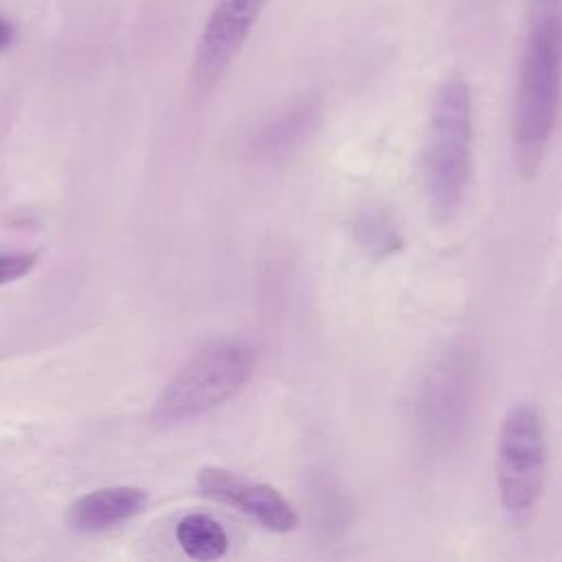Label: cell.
<instances>
[{"mask_svg":"<svg viewBox=\"0 0 562 562\" xmlns=\"http://www.w3.org/2000/svg\"><path fill=\"white\" fill-rule=\"evenodd\" d=\"M13 42V26L0 18V50H4Z\"/></svg>","mask_w":562,"mask_h":562,"instance_id":"cell-13","label":"cell"},{"mask_svg":"<svg viewBox=\"0 0 562 562\" xmlns=\"http://www.w3.org/2000/svg\"><path fill=\"white\" fill-rule=\"evenodd\" d=\"M176 540L184 555L198 562L220 560L228 551V533L220 520L209 514H187L176 527Z\"/></svg>","mask_w":562,"mask_h":562,"instance_id":"cell-9","label":"cell"},{"mask_svg":"<svg viewBox=\"0 0 562 562\" xmlns=\"http://www.w3.org/2000/svg\"><path fill=\"white\" fill-rule=\"evenodd\" d=\"M255 371V351L237 338L206 342L171 375L154 406L160 426L193 422L235 397Z\"/></svg>","mask_w":562,"mask_h":562,"instance_id":"cell-3","label":"cell"},{"mask_svg":"<svg viewBox=\"0 0 562 562\" xmlns=\"http://www.w3.org/2000/svg\"><path fill=\"white\" fill-rule=\"evenodd\" d=\"M37 263V255L31 252H4L0 255V285L26 277Z\"/></svg>","mask_w":562,"mask_h":562,"instance_id":"cell-12","label":"cell"},{"mask_svg":"<svg viewBox=\"0 0 562 562\" xmlns=\"http://www.w3.org/2000/svg\"><path fill=\"white\" fill-rule=\"evenodd\" d=\"M358 237L364 244L367 250H371L373 255H389L400 246V237L397 231L380 215L369 213L360 220L358 224Z\"/></svg>","mask_w":562,"mask_h":562,"instance_id":"cell-11","label":"cell"},{"mask_svg":"<svg viewBox=\"0 0 562 562\" xmlns=\"http://www.w3.org/2000/svg\"><path fill=\"white\" fill-rule=\"evenodd\" d=\"M562 103V0H527V35L512 105V154L531 178L551 143Z\"/></svg>","mask_w":562,"mask_h":562,"instance_id":"cell-1","label":"cell"},{"mask_svg":"<svg viewBox=\"0 0 562 562\" xmlns=\"http://www.w3.org/2000/svg\"><path fill=\"white\" fill-rule=\"evenodd\" d=\"M268 0H217L202 26L193 53V83L215 86L239 55Z\"/></svg>","mask_w":562,"mask_h":562,"instance_id":"cell-6","label":"cell"},{"mask_svg":"<svg viewBox=\"0 0 562 562\" xmlns=\"http://www.w3.org/2000/svg\"><path fill=\"white\" fill-rule=\"evenodd\" d=\"M476 362L465 342H450L428 364L417 386L415 417L424 437L446 443L459 435L474 395Z\"/></svg>","mask_w":562,"mask_h":562,"instance_id":"cell-5","label":"cell"},{"mask_svg":"<svg viewBox=\"0 0 562 562\" xmlns=\"http://www.w3.org/2000/svg\"><path fill=\"white\" fill-rule=\"evenodd\" d=\"M547 479L544 424L531 404H516L503 417L496 443V487L505 514L525 520L540 501Z\"/></svg>","mask_w":562,"mask_h":562,"instance_id":"cell-4","label":"cell"},{"mask_svg":"<svg viewBox=\"0 0 562 562\" xmlns=\"http://www.w3.org/2000/svg\"><path fill=\"white\" fill-rule=\"evenodd\" d=\"M472 94L461 75H450L435 92L422 151L428 204L441 220H450L463 202L472 171Z\"/></svg>","mask_w":562,"mask_h":562,"instance_id":"cell-2","label":"cell"},{"mask_svg":"<svg viewBox=\"0 0 562 562\" xmlns=\"http://www.w3.org/2000/svg\"><path fill=\"white\" fill-rule=\"evenodd\" d=\"M318 121V105L312 101L294 103L290 110H285L279 119H274L270 125L263 127L259 145L266 154L274 151H288L292 145L301 143L310 130Z\"/></svg>","mask_w":562,"mask_h":562,"instance_id":"cell-10","label":"cell"},{"mask_svg":"<svg viewBox=\"0 0 562 562\" xmlns=\"http://www.w3.org/2000/svg\"><path fill=\"white\" fill-rule=\"evenodd\" d=\"M198 487L204 496L239 509L268 531L288 533L299 525L292 503L268 483L246 479L226 468L206 465L198 472Z\"/></svg>","mask_w":562,"mask_h":562,"instance_id":"cell-7","label":"cell"},{"mask_svg":"<svg viewBox=\"0 0 562 562\" xmlns=\"http://www.w3.org/2000/svg\"><path fill=\"white\" fill-rule=\"evenodd\" d=\"M145 503L147 494L140 487H101L83 494L68 507V525L81 533H99L140 514Z\"/></svg>","mask_w":562,"mask_h":562,"instance_id":"cell-8","label":"cell"}]
</instances>
